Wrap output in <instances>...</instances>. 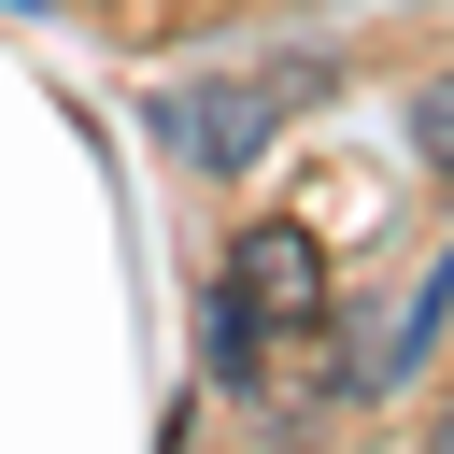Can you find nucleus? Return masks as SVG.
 <instances>
[{
    "instance_id": "nucleus-1",
    "label": "nucleus",
    "mask_w": 454,
    "mask_h": 454,
    "mask_svg": "<svg viewBox=\"0 0 454 454\" xmlns=\"http://www.w3.org/2000/svg\"><path fill=\"white\" fill-rule=\"evenodd\" d=\"M284 114H298V99H284L270 71H184V85L156 99V142H170L184 170H255Z\"/></svg>"
},
{
    "instance_id": "nucleus-2",
    "label": "nucleus",
    "mask_w": 454,
    "mask_h": 454,
    "mask_svg": "<svg viewBox=\"0 0 454 454\" xmlns=\"http://www.w3.org/2000/svg\"><path fill=\"white\" fill-rule=\"evenodd\" d=\"M227 284L255 298V326H326V255H312L298 213H255V227L227 241Z\"/></svg>"
},
{
    "instance_id": "nucleus-3",
    "label": "nucleus",
    "mask_w": 454,
    "mask_h": 454,
    "mask_svg": "<svg viewBox=\"0 0 454 454\" xmlns=\"http://www.w3.org/2000/svg\"><path fill=\"white\" fill-rule=\"evenodd\" d=\"M440 326H454V241H440V255L411 270V298L383 312V340H369V355H340V397H397V383H411V369L440 355Z\"/></svg>"
},
{
    "instance_id": "nucleus-4",
    "label": "nucleus",
    "mask_w": 454,
    "mask_h": 454,
    "mask_svg": "<svg viewBox=\"0 0 454 454\" xmlns=\"http://www.w3.org/2000/svg\"><path fill=\"white\" fill-rule=\"evenodd\" d=\"M199 326H213V340H199V355H213V383H255V298H241V284H213V312H199Z\"/></svg>"
},
{
    "instance_id": "nucleus-5",
    "label": "nucleus",
    "mask_w": 454,
    "mask_h": 454,
    "mask_svg": "<svg viewBox=\"0 0 454 454\" xmlns=\"http://www.w3.org/2000/svg\"><path fill=\"white\" fill-rule=\"evenodd\" d=\"M411 156H426V170H454V71H426V85H411Z\"/></svg>"
}]
</instances>
